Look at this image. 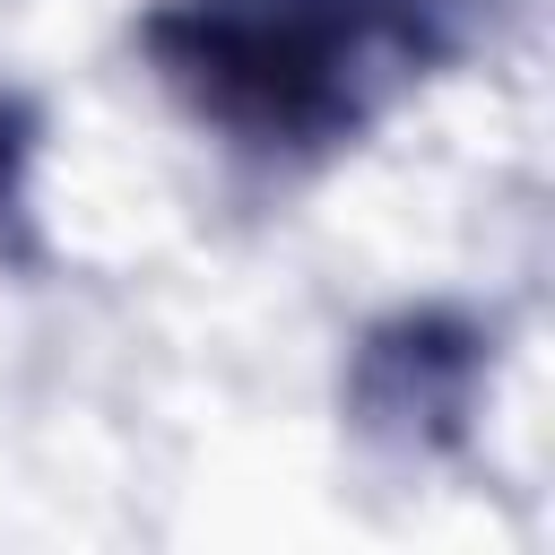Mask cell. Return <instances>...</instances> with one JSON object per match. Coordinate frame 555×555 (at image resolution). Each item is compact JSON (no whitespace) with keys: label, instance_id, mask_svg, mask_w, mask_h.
I'll use <instances>...</instances> for the list:
<instances>
[{"label":"cell","instance_id":"cell-1","mask_svg":"<svg viewBox=\"0 0 555 555\" xmlns=\"http://www.w3.org/2000/svg\"><path fill=\"white\" fill-rule=\"evenodd\" d=\"M139 43L199 121L251 147H330L434 61V0H165Z\"/></svg>","mask_w":555,"mask_h":555},{"label":"cell","instance_id":"cell-2","mask_svg":"<svg viewBox=\"0 0 555 555\" xmlns=\"http://www.w3.org/2000/svg\"><path fill=\"white\" fill-rule=\"evenodd\" d=\"M468 382H477V330L451 321V312H408V321L364 338L356 408H364L373 434L451 442L460 416H468Z\"/></svg>","mask_w":555,"mask_h":555}]
</instances>
